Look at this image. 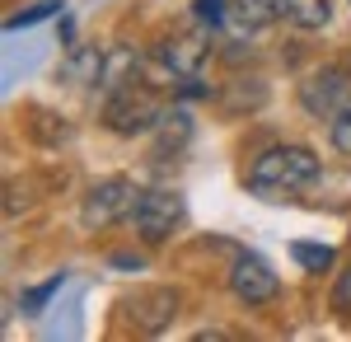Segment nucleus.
Wrapping results in <instances>:
<instances>
[{
	"label": "nucleus",
	"mask_w": 351,
	"mask_h": 342,
	"mask_svg": "<svg viewBox=\"0 0 351 342\" xmlns=\"http://www.w3.org/2000/svg\"><path fill=\"white\" fill-rule=\"evenodd\" d=\"M291 258H295L304 272H324V267H332V249H328V244H309V239H295V244H291Z\"/></svg>",
	"instance_id": "f8f14e48"
},
{
	"label": "nucleus",
	"mask_w": 351,
	"mask_h": 342,
	"mask_svg": "<svg viewBox=\"0 0 351 342\" xmlns=\"http://www.w3.org/2000/svg\"><path fill=\"white\" fill-rule=\"evenodd\" d=\"M136 197H141V192H136L127 179H104V183H94L80 202V225L84 230H108V225L127 220L136 211Z\"/></svg>",
	"instance_id": "7ed1b4c3"
},
{
	"label": "nucleus",
	"mask_w": 351,
	"mask_h": 342,
	"mask_svg": "<svg viewBox=\"0 0 351 342\" xmlns=\"http://www.w3.org/2000/svg\"><path fill=\"white\" fill-rule=\"evenodd\" d=\"M47 14H61V0H38V5H28V10H14L5 28H28V24H43Z\"/></svg>",
	"instance_id": "ddd939ff"
},
{
	"label": "nucleus",
	"mask_w": 351,
	"mask_h": 342,
	"mask_svg": "<svg viewBox=\"0 0 351 342\" xmlns=\"http://www.w3.org/2000/svg\"><path fill=\"white\" fill-rule=\"evenodd\" d=\"M324 164L309 146H271L253 159L248 169V192L258 197H291V192H304V187L319 183Z\"/></svg>",
	"instance_id": "f257e3e1"
},
{
	"label": "nucleus",
	"mask_w": 351,
	"mask_h": 342,
	"mask_svg": "<svg viewBox=\"0 0 351 342\" xmlns=\"http://www.w3.org/2000/svg\"><path fill=\"white\" fill-rule=\"evenodd\" d=\"M178 290H169V286H145V290H136V295H127V319H132L141 333H164L173 319H178Z\"/></svg>",
	"instance_id": "423d86ee"
},
{
	"label": "nucleus",
	"mask_w": 351,
	"mask_h": 342,
	"mask_svg": "<svg viewBox=\"0 0 351 342\" xmlns=\"http://www.w3.org/2000/svg\"><path fill=\"white\" fill-rule=\"evenodd\" d=\"M230 14L239 19L243 33H258V28L286 19V5H281V0H234V5H230Z\"/></svg>",
	"instance_id": "1a4fd4ad"
},
{
	"label": "nucleus",
	"mask_w": 351,
	"mask_h": 342,
	"mask_svg": "<svg viewBox=\"0 0 351 342\" xmlns=\"http://www.w3.org/2000/svg\"><path fill=\"white\" fill-rule=\"evenodd\" d=\"M56 290H61V272H56V277H47V282H43V286L24 290V295H19V305H24V315H43V305H47V300H52Z\"/></svg>",
	"instance_id": "4468645a"
},
{
	"label": "nucleus",
	"mask_w": 351,
	"mask_h": 342,
	"mask_svg": "<svg viewBox=\"0 0 351 342\" xmlns=\"http://www.w3.org/2000/svg\"><path fill=\"white\" fill-rule=\"evenodd\" d=\"M132 225H136V235L150 239V244L169 239L178 225H183V197H178L173 187H145V192L136 197Z\"/></svg>",
	"instance_id": "20e7f679"
},
{
	"label": "nucleus",
	"mask_w": 351,
	"mask_h": 342,
	"mask_svg": "<svg viewBox=\"0 0 351 342\" xmlns=\"http://www.w3.org/2000/svg\"><path fill=\"white\" fill-rule=\"evenodd\" d=\"M216 89L206 84L202 76H192V80H178V99H211Z\"/></svg>",
	"instance_id": "f3484780"
},
{
	"label": "nucleus",
	"mask_w": 351,
	"mask_h": 342,
	"mask_svg": "<svg viewBox=\"0 0 351 342\" xmlns=\"http://www.w3.org/2000/svg\"><path fill=\"white\" fill-rule=\"evenodd\" d=\"M347 104H351V76L342 66H319L314 76L300 80V108H304L309 117L332 122Z\"/></svg>",
	"instance_id": "39448f33"
},
{
	"label": "nucleus",
	"mask_w": 351,
	"mask_h": 342,
	"mask_svg": "<svg viewBox=\"0 0 351 342\" xmlns=\"http://www.w3.org/2000/svg\"><path fill=\"white\" fill-rule=\"evenodd\" d=\"M160 117H164V113H160V104H155V94H145L141 84H122V89H112L108 104H104V127L117 132V136L150 132Z\"/></svg>",
	"instance_id": "f03ea898"
},
{
	"label": "nucleus",
	"mask_w": 351,
	"mask_h": 342,
	"mask_svg": "<svg viewBox=\"0 0 351 342\" xmlns=\"http://www.w3.org/2000/svg\"><path fill=\"white\" fill-rule=\"evenodd\" d=\"M230 290L239 295L243 305H271L276 290H281V282H276V272H271L258 253H239L234 267H230Z\"/></svg>",
	"instance_id": "0eeeda50"
},
{
	"label": "nucleus",
	"mask_w": 351,
	"mask_h": 342,
	"mask_svg": "<svg viewBox=\"0 0 351 342\" xmlns=\"http://www.w3.org/2000/svg\"><path fill=\"white\" fill-rule=\"evenodd\" d=\"M136 76V52H127V47H112V52H104V71H99V84L104 89H122V84H132Z\"/></svg>",
	"instance_id": "9d476101"
},
{
	"label": "nucleus",
	"mask_w": 351,
	"mask_h": 342,
	"mask_svg": "<svg viewBox=\"0 0 351 342\" xmlns=\"http://www.w3.org/2000/svg\"><path fill=\"white\" fill-rule=\"evenodd\" d=\"M192 14H197L202 28H220L230 19V5H225V0H192Z\"/></svg>",
	"instance_id": "2eb2a0df"
},
{
	"label": "nucleus",
	"mask_w": 351,
	"mask_h": 342,
	"mask_svg": "<svg viewBox=\"0 0 351 342\" xmlns=\"http://www.w3.org/2000/svg\"><path fill=\"white\" fill-rule=\"evenodd\" d=\"M281 5H286V19L295 28H324L332 19L328 0H281Z\"/></svg>",
	"instance_id": "9b49d317"
},
{
	"label": "nucleus",
	"mask_w": 351,
	"mask_h": 342,
	"mask_svg": "<svg viewBox=\"0 0 351 342\" xmlns=\"http://www.w3.org/2000/svg\"><path fill=\"white\" fill-rule=\"evenodd\" d=\"M206 56H211L206 52V38L192 33V38H169V43H164L160 47V66L173 80H192V76L206 71Z\"/></svg>",
	"instance_id": "6e6552de"
},
{
	"label": "nucleus",
	"mask_w": 351,
	"mask_h": 342,
	"mask_svg": "<svg viewBox=\"0 0 351 342\" xmlns=\"http://www.w3.org/2000/svg\"><path fill=\"white\" fill-rule=\"evenodd\" d=\"M328 141H332V150L337 155H347L351 159V104L332 117V127H328Z\"/></svg>",
	"instance_id": "dca6fc26"
},
{
	"label": "nucleus",
	"mask_w": 351,
	"mask_h": 342,
	"mask_svg": "<svg viewBox=\"0 0 351 342\" xmlns=\"http://www.w3.org/2000/svg\"><path fill=\"white\" fill-rule=\"evenodd\" d=\"M112 267H122V272H141V267H145V258H132V253H117V258H112Z\"/></svg>",
	"instance_id": "a211bd4d"
}]
</instances>
